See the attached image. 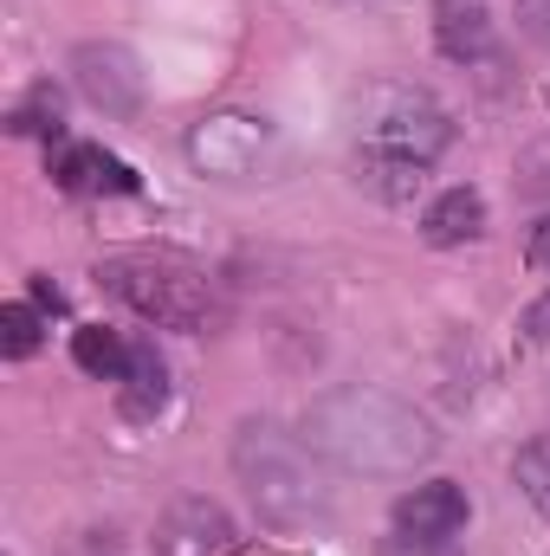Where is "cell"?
I'll use <instances>...</instances> for the list:
<instances>
[{"label":"cell","mask_w":550,"mask_h":556,"mask_svg":"<svg viewBox=\"0 0 550 556\" xmlns=\"http://www.w3.org/2000/svg\"><path fill=\"white\" fill-rule=\"evenodd\" d=\"M304 440L343 466H363V472H409L414 459H427L434 433L427 420L414 415L409 402L396 395H376V389H350V395H330L304 415Z\"/></svg>","instance_id":"cell-1"},{"label":"cell","mask_w":550,"mask_h":556,"mask_svg":"<svg viewBox=\"0 0 550 556\" xmlns=\"http://www.w3.org/2000/svg\"><path fill=\"white\" fill-rule=\"evenodd\" d=\"M234 472L247 479L253 505L266 525H324L330 518V479L317 466V446L298 440V433H278V427H240L234 440Z\"/></svg>","instance_id":"cell-2"},{"label":"cell","mask_w":550,"mask_h":556,"mask_svg":"<svg viewBox=\"0 0 550 556\" xmlns=\"http://www.w3.org/2000/svg\"><path fill=\"white\" fill-rule=\"evenodd\" d=\"M98 285H104L111 298H124L137 317L168 324V330H208V324L221 317L214 285L195 273V266L168 260V253H117V260L98 266Z\"/></svg>","instance_id":"cell-3"},{"label":"cell","mask_w":550,"mask_h":556,"mask_svg":"<svg viewBox=\"0 0 550 556\" xmlns=\"http://www.w3.org/2000/svg\"><path fill=\"white\" fill-rule=\"evenodd\" d=\"M453 142L447 111L427 91H402V85H376L363 98V149L376 155H409V162H434Z\"/></svg>","instance_id":"cell-4"},{"label":"cell","mask_w":550,"mask_h":556,"mask_svg":"<svg viewBox=\"0 0 550 556\" xmlns=\"http://www.w3.org/2000/svg\"><path fill=\"white\" fill-rule=\"evenodd\" d=\"M273 149V130L260 117H240V111H221V117H201L188 130V162L201 175H221V181H240L260 168V155Z\"/></svg>","instance_id":"cell-5"},{"label":"cell","mask_w":550,"mask_h":556,"mask_svg":"<svg viewBox=\"0 0 550 556\" xmlns=\"http://www.w3.org/2000/svg\"><path fill=\"white\" fill-rule=\"evenodd\" d=\"M396 531L409 544H453L466 531V492L453 479H427L396 498Z\"/></svg>","instance_id":"cell-6"},{"label":"cell","mask_w":550,"mask_h":556,"mask_svg":"<svg viewBox=\"0 0 550 556\" xmlns=\"http://www.w3.org/2000/svg\"><path fill=\"white\" fill-rule=\"evenodd\" d=\"M234 551V525L214 498H175L162 531H155V556H227Z\"/></svg>","instance_id":"cell-7"},{"label":"cell","mask_w":550,"mask_h":556,"mask_svg":"<svg viewBox=\"0 0 550 556\" xmlns=\"http://www.w3.org/2000/svg\"><path fill=\"white\" fill-rule=\"evenodd\" d=\"M72 72H78V91L104 111H137L142 104V72L124 46H78Z\"/></svg>","instance_id":"cell-8"},{"label":"cell","mask_w":550,"mask_h":556,"mask_svg":"<svg viewBox=\"0 0 550 556\" xmlns=\"http://www.w3.org/2000/svg\"><path fill=\"white\" fill-rule=\"evenodd\" d=\"M52 181H59L65 194H137V175H130L117 155L91 149V142H59Z\"/></svg>","instance_id":"cell-9"},{"label":"cell","mask_w":550,"mask_h":556,"mask_svg":"<svg viewBox=\"0 0 550 556\" xmlns=\"http://www.w3.org/2000/svg\"><path fill=\"white\" fill-rule=\"evenodd\" d=\"M479 227H486V201H479V188H447V194H434L427 214H421V240L440 247V253L479 240Z\"/></svg>","instance_id":"cell-10"},{"label":"cell","mask_w":550,"mask_h":556,"mask_svg":"<svg viewBox=\"0 0 550 556\" xmlns=\"http://www.w3.org/2000/svg\"><path fill=\"white\" fill-rule=\"evenodd\" d=\"M168 402V363L155 356V343H130V369L117 382V408L130 420H155Z\"/></svg>","instance_id":"cell-11"},{"label":"cell","mask_w":550,"mask_h":556,"mask_svg":"<svg viewBox=\"0 0 550 556\" xmlns=\"http://www.w3.org/2000/svg\"><path fill=\"white\" fill-rule=\"evenodd\" d=\"M357 181H363L376 201H389V207H409L414 194L427 188V162H409V155H376V149H363V155H357Z\"/></svg>","instance_id":"cell-12"},{"label":"cell","mask_w":550,"mask_h":556,"mask_svg":"<svg viewBox=\"0 0 550 556\" xmlns=\"http://www.w3.org/2000/svg\"><path fill=\"white\" fill-rule=\"evenodd\" d=\"M440 52L447 59H486L492 52V20H486V0H440Z\"/></svg>","instance_id":"cell-13"},{"label":"cell","mask_w":550,"mask_h":556,"mask_svg":"<svg viewBox=\"0 0 550 556\" xmlns=\"http://www.w3.org/2000/svg\"><path fill=\"white\" fill-rule=\"evenodd\" d=\"M72 363H78L85 376H98V382H124V369H130V343H124L117 330L91 324V330L72 337Z\"/></svg>","instance_id":"cell-14"},{"label":"cell","mask_w":550,"mask_h":556,"mask_svg":"<svg viewBox=\"0 0 550 556\" xmlns=\"http://www.w3.org/2000/svg\"><path fill=\"white\" fill-rule=\"evenodd\" d=\"M512 479H518V492H525L538 511H550V433H538V440H525V446H518Z\"/></svg>","instance_id":"cell-15"},{"label":"cell","mask_w":550,"mask_h":556,"mask_svg":"<svg viewBox=\"0 0 550 556\" xmlns=\"http://www.w3.org/2000/svg\"><path fill=\"white\" fill-rule=\"evenodd\" d=\"M39 337H46V324H39V311L33 304H0V356H33L39 350Z\"/></svg>","instance_id":"cell-16"},{"label":"cell","mask_w":550,"mask_h":556,"mask_svg":"<svg viewBox=\"0 0 550 556\" xmlns=\"http://www.w3.org/2000/svg\"><path fill=\"white\" fill-rule=\"evenodd\" d=\"M7 130H20V137H33V130H46V137H59V91L52 85H39L13 117H7Z\"/></svg>","instance_id":"cell-17"},{"label":"cell","mask_w":550,"mask_h":556,"mask_svg":"<svg viewBox=\"0 0 550 556\" xmlns=\"http://www.w3.org/2000/svg\"><path fill=\"white\" fill-rule=\"evenodd\" d=\"M518 194H532V201H550V137L532 142L525 155H518Z\"/></svg>","instance_id":"cell-18"},{"label":"cell","mask_w":550,"mask_h":556,"mask_svg":"<svg viewBox=\"0 0 550 556\" xmlns=\"http://www.w3.org/2000/svg\"><path fill=\"white\" fill-rule=\"evenodd\" d=\"M518 26H525L538 46H550V0H518Z\"/></svg>","instance_id":"cell-19"},{"label":"cell","mask_w":550,"mask_h":556,"mask_svg":"<svg viewBox=\"0 0 550 556\" xmlns=\"http://www.w3.org/2000/svg\"><path fill=\"white\" fill-rule=\"evenodd\" d=\"M525 337H532V343H550V291L525 311Z\"/></svg>","instance_id":"cell-20"},{"label":"cell","mask_w":550,"mask_h":556,"mask_svg":"<svg viewBox=\"0 0 550 556\" xmlns=\"http://www.w3.org/2000/svg\"><path fill=\"white\" fill-rule=\"evenodd\" d=\"M525 260H532L538 273H550V214L538 220V227H532V247H525Z\"/></svg>","instance_id":"cell-21"},{"label":"cell","mask_w":550,"mask_h":556,"mask_svg":"<svg viewBox=\"0 0 550 556\" xmlns=\"http://www.w3.org/2000/svg\"><path fill=\"white\" fill-rule=\"evenodd\" d=\"M389 556H453V551H447V544H409V538H396Z\"/></svg>","instance_id":"cell-22"}]
</instances>
